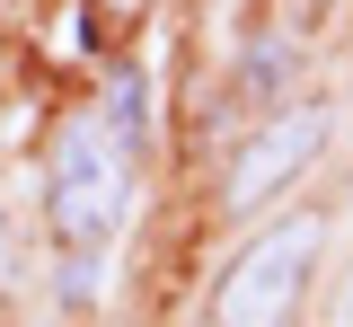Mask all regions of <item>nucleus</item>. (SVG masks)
I'll return each instance as SVG.
<instances>
[{
    "label": "nucleus",
    "mask_w": 353,
    "mask_h": 327,
    "mask_svg": "<svg viewBox=\"0 0 353 327\" xmlns=\"http://www.w3.org/2000/svg\"><path fill=\"white\" fill-rule=\"evenodd\" d=\"M124 195H132V141L115 133L106 106L88 115H62V133L44 150V212H53V239L71 257H97L115 221H124Z\"/></svg>",
    "instance_id": "nucleus-1"
},
{
    "label": "nucleus",
    "mask_w": 353,
    "mask_h": 327,
    "mask_svg": "<svg viewBox=\"0 0 353 327\" xmlns=\"http://www.w3.org/2000/svg\"><path fill=\"white\" fill-rule=\"evenodd\" d=\"M318 248H327V221H318V212L274 221L265 239H248L239 266H230L221 292H212V327H283L292 310H301V292H309Z\"/></svg>",
    "instance_id": "nucleus-2"
},
{
    "label": "nucleus",
    "mask_w": 353,
    "mask_h": 327,
    "mask_svg": "<svg viewBox=\"0 0 353 327\" xmlns=\"http://www.w3.org/2000/svg\"><path fill=\"white\" fill-rule=\"evenodd\" d=\"M327 133H336L327 97H318V106H283L274 124H256L248 150L230 159V212H265L292 177H309V168H318V150H327Z\"/></svg>",
    "instance_id": "nucleus-3"
},
{
    "label": "nucleus",
    "mask_w": 353,
    "mask_h": 327,
    "mask_svg": "<svg viewBox=\"0 0 353 327\" xmlns=\"http://www.w3.org/2000/svg\"><path fill=\"white\" fill-rule=\"evenodd\" d=\"M0 275H9V230H0Z\"/></svg>",
    "instance_id": "nucleus-4"
},
{
    "label": "nucleus",
    "mask_w": 353,
    "mask_h": 327,
    "mask_svg": "<svg viewBox=\"0 0 353 327\" xmlns=\"http://www.w3.org/2000/svg\"><path fill=\"white\" fill-rule=\"evenodd\" d=\"M345 327H353V319H345Z\"/></svg>",
    "instance_id": "nucleus-5"
}]
</instances>
